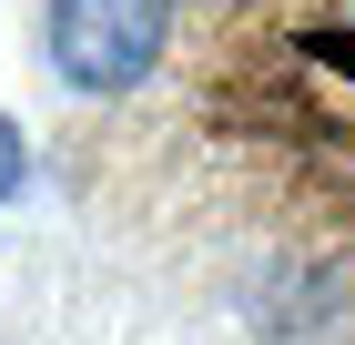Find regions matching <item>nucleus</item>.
<instances>
[{
	"instance_id": "1",
	"label": "nucleus",
	"mask_w": 355,
	"mask_h": 345,
	"mask_svg": "<svg viewBox=\"0 0 355 345\" xmlns=\"http://www.w3.org/2000/svg\"><path fill=\"white\" fill-rule=\"evenodd\" d=\"M142 153H183L254 264L355 274V0H183Z\"/></svg>"
},
{
	"instance_id": "2",
	"label": "nucleus",
	"mask_w": 355,
	"mask_h": 345,
	"mask_svg": "<svg viewBox=\"0 0 355 345\" xmlns=\"http://www.w3.org/2000/svg\"><path fill=\"white\" fill-rule=\"evenodd\" d=\"M183 0H41V61L71 102H132L173 61Z\"/></svg>"
},
{
	"instance_id": "3",
	"label": "nucleus",
	"mask_w": 355,
	"mask_h": 345,
	"mask_svg": "<svg viewBox=\"0 0 355 345\" xmlns=\"http://www.w3.org/2000/svg\"><path fill=\"white\" fill-rule=\"evenodd\" d=\"M21 193H31V133L0 112V203H21Z\"/></svg>"
}]
</instances>
